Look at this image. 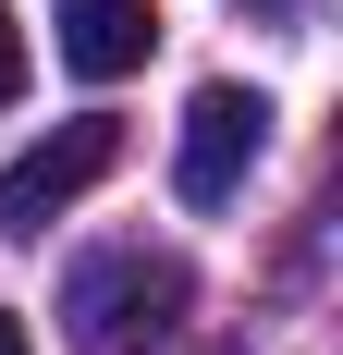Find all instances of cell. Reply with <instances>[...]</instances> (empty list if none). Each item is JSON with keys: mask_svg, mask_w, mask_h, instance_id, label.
Masks as SVG:
<instances>
[{"mask_svg": "<svg viewBox=\"0 0 343 355\" xmlns=\"http://www.w3.org/2000/svg\"><path fill=\"white\" fill-rule=\"evenodd\" d=\"M258 147H270V98L258 86H196L184 98V147H172V196L184 209H233Z\"/></svg>", "mask_w": 343, "mask_h": 355, "instance_id": "1", "label": "cell"}, {"mask_svg": "<svg viewBox=\"0 0 343 355\" xmlns=\"http://www.w3.org/2000/svg\"><path fill=\"white\" fill-rule=\"evenodd\" d=\"M110 159H123V123H110V110H86V123H62V135H37L25 159L0 172V233H49L86 184H110Z\"/></svg>", "mask_w": 343, "mask_h": 355, "instance_id": "2", "label": "cell"}, {"mask_svg": "<svg viewBox=\"0 0 343 355\" xmlns=\"http://www.w3.org/2000/svg\"><path fill=\"white\" fill-rule=\"evenodd\" d=\"M172 306H184V270H172V257H147V245L99 257V270H74V319L99 331V343H135V319L160 331Z\"/></svg>", "mask_w": 343, "mask_h": 355, "instance_id": "3", "label": "cell"}, {"mask_svg": "<svg viewBox=\"0 0 343 355\" xmlns=\"http://www.w3.org/2000/svg\"><path fill=\"white\" fill-rule=\"evenodd\" d=\"M147 49H160V0H62V62L86 73V86L135 73Z\"/></svg>", "mask_w": 343, "mask_h": 355, "instance_id": "4", "label": "cell"}, {"mask_svg": "<svg viewBox=\"0 0 343 355\" xmlns=\"http://www.w3.org/2000/svg\"><path fill=\"white\" fill-rule=\"evenodd\" d=\"M25 98V25H12V0H0V110Z\"/></svg>", "mask_w": 343, "mask_h": 355, "instance_id": "5", "label": "cell"}, {"mask_svg": "<svg viewBox=\"0 0 343 355\" xmlns=\"http://www.w3.org/2000/svg\"><path fill=\"white\" fill-rule=\"evenodd\" d=\"M0 355H25V319H0Z\"/></svg>", "mask_w": 343, "mask_h": 355, "instance_id": "6", "label": "cell"}]
</instances>
